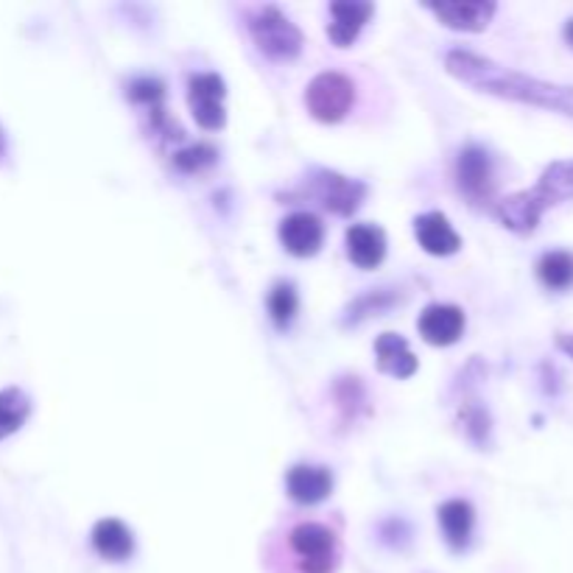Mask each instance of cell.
Masks as SVG:
<instances>
[{
    "mask_svg": "<svg viewBox=\"0 0 573 573\" xmlns=\"http://www.w3.org/2000/svg\"><path fill=\"white\" fill-rule=\"evenodd\" d=\"M353 101H356V85L350 76L338 73V70H325L305 87V107L322 124H338L342 118H347Z\"/></svg>",
    "mask_w": 573,
    "mask_h": 573,
    "instance_id": "5b68a950",
    "label": "cell"
},
{
    "mask_svg": "<svg viewBox=\"0 0 573 573\" xmlns=\"http://www.w3.org/2000/svg\"><path fill=\"white\" fill-rule=\"evenodd\" d=\"M573 199V157L571 160H554L540 174L537 185L528 190L506 196L495 205V218L510 233L528 236L534 233L545 210Z\"/></svg>",
    "mask_w": 573,
    "mask_h": 573,
    "instance_id": "7a4b0ae2",
    "label": "cell"
},
{
    "mask_svg": "<svg viewBox=\"0 0 573 573\" xmlns=\"http://www.w3.org/2000/svg\"><path fill=\"white\" fill-rule=\"evenodd\" d=\"M297 288L292 286V283H277L275 288H271L269 294V316L271 322H275L277 327H288L292 325V319L297 316Z\"/></svg>",
    "mask_w": 573,
    "mask_h": 573,
    "instance_id": "7402d4cb",
    "label": "cell"
},
{
    "mask_svg": "<svg viewBox=\"0 0 573 573\" xmlns=\"http://www.w3.org/2000/svg\"><path fill=\"white\" fill-rule=\"evenodd\" d=\"M308 194L319 201L325 210L336 216H353L367 196V185L358 179L342 177L336 171H314L308 179Z\"/></svg>",
    "mask_w": 573,
    "mask_h": 573,
    "instance_id": "52a82bcc",
    "label": "cell"
},
{
    "mask_svg": "<svg viewBox=\"0 0 573 573\" xmlns=\"http://www.w3.org/2000/svg\"><path fill=\"white\" fill-rule=\"evenodd\" d=\"M554 342H556V347H560V350L573 362V333H556Z\"/></svg>",
    "mask_w": 573,
    "mask_h": 573,
    "instance_id": "484cf974",
    "label": "cell"
},
{
    "mask_svg": "<svg viewBox=\"0 0 573 573\" xmlns=\"http://www.w3.org/2000/svg\"><path fill=\"white\" fill-rule=\"evenodd\" d=\"M375 358H378L381 373L392 375V378H412L417 373V358L408 350L401 333H381L375 342Z\"/></svg>",
    "mask_w": 573,
    "mask_h": 573,
    "instance_id": "ac0fdd59",
    "label": "cell"
},
{
    "mask_svg": "<svg viewBox=\"0 0 573 573\" xmlns=\"http://www.w3.org/2000/svg\"><path fill=\"white\" fill-rule=\"evenodd\" d=\"M419 336L434 347H451L465 333V310L458 305L434 303L419 314L417 319Z\"/></svg>",
    "mask_w": 573,
    "mask_h": 573,
    "instance_id": "30bf717a",
    "label": "cell"
},
{
    "mask_svg": "<svg viewBox=\"0 0 573 573\" xmlns=\"http://www.w3.org/2000/svg\"><path fill=\"white\" fill-rule=\"evenodd\" d=\"M414 236H417L419 247L434 258H447L462 249V238L442 213H423L414 218Z\"/></svg>",
    "mask_w": 573,
    "mask_h": 573,
    "instance_id": "4fadbf2b",
    "label": "cell"
},
{
    "mask_svg": "<svg viewBox=\"0 0 573 573\" xmlns=\"http://www.w3.org/2000/svg\"><path fill=\"white\" fill-rule=\"evenodd\" d=\"M565 40H567V46L573 48V20H567L565 23Z\"/></svg>",
    "mask_w": 573,
    "mask_h": 573,
    "instance_id": "4316f807",
    "label": "cell"
},
{
    "mask_svg": "<svg viewBox=\"0 0 573 573\" xmlns=\"http://www.w3.org/2000/svg\"><path fill=\"white\" fill-rule=\"evenodd\" d=\"M280 244L294 258H314L325 244V224L314 213H292L280 221Z\"/></svg>",
    "mask_w": 573,
    "mask_h": 573,
    "instance_id": "9c48e42d",
    "label": "cell"
},
{
    "mask_svg": "<svg viewBox=\"0 0 573 573\" xmlns=\"http://www.w3.org/2000/svg\"><path fill=\"white\" fill-rule=\"evenodd\" d=\"M286 490L303 506L322 504L333 490V473L322 465H297L288 471Z\"/></svg>",
    "mask_w": 573,
    "mask_h": 573,
    "instance_id": "9a60e30c",
    "label": "cell"
},
{
    "mask_svg": "<svg viewBox=\"0 0 573 573\" xmlns=\"http://www.w3.org/2000/svg\"><path fill=\"white\" fill-rule=\"evenodd\" d=\"M162 96H166V85L160 79H135L129 85V98L144 107H160Z\"/></svg>",
    "mask_w": 573,
    "mask_h": 573,
    "instance_id": "cb8c5ba5",
    "label": "cell"
},
{
    "mask_svg": "<svg viewBox=\"0 0 573 573\" xmlns=\"http://www.w3.org/2000/svg\"><path fill=\"white\" fill-rule=\"evenodd\" d=\"M286 554L297 573H336L342 543L325 523L299 521L286 532Z\"/></svg>",
    "mask_w": 573,
    "mask_h": 573,
    "instance_id": "3957f363",
    "label": "cell"
},
{
    "mask_svg": "<svg viewBox=\"0 0 573 573\" xmlns=\"http://www.w3.org/2000/svg\"><path fill=\"white\" fill-rule=\"evenodd\" d=\"M92 549L98 551V556L109 562H124L132 556L135 551V537L129 532L127 523H121L118 517H103L92 526Z\"/></svg>",
    "mask_w": 573,
    "mask_h": 573,
    "instance_id": "e0dca14e",
    "label": "cell"
},
{
    "mask_svg": "<svg viewBox=\"0 0 573 573\" xmlns=\"http://www.w3.org/2000/svg\"><path fill=\"white\" fill-rule=\"evenodd\" d=\"M537 277L551 292H567L573 286V255L565 249L545 253L537 260Z\"/></svg>",
    "mask_w": 573,
    "mask_h": 573,
    "instance_id": "d6986e66",
    "label": "cell"
},
{
    "mask_svg": "<svg viewBox=\"0 0 573 573\" xmlns=\"http://www.w3.org/2000/svg\"><path fill=\"white\" fill-rule=\"evenodd\" d=\"M456 185L473 207H487L495 199V162L484 146L467 144L456 157Z\"/></svg>",
    "mask_w": 573,
    "mask_h": 573,
    "instance_id": "8992f818",
    "label": "cell"
},
{
    "mask_svg": "<svg viewBox=\"0 0 573 573\" xmlns=\"http://www.w3.org/2000/svg\"><path fill=\"white\" fill-rule=\"evenodd\" d=\"M397 305V297L395 292H389V288H378V292H367L362 294V297L356 299V303L347 308V314H344V325H356V322L367 319V316H378V314H386L389 308H395Z\"/></svg>",
    "mask_w": 573,
    "mask_h": 573,
    "instance_id": "44dd1931",
    "label": "cell"
},
{
    "mask_svg": "<svg viewBox=\"0 0 573 573\" xmlns=\"http://www.w3.org/2000/svg\"><path fill=\"white\" fill-rule=\"evenodd\" d=\"M224 79L218 73H196L188 81V103L194 121L207 132H218L227 124V112H224Z\"/></svg>",
    "mask_w": 573,
    "mask_h": 573,
    "instance_id": "ba28073f",
    "label": "cell"
},
{
    "mask_svg": "<svg viewBox=\"0 0 573 573\" xmlns=\"http://www.w3.org/2000/svg\"><path fill=\"white\" fill-rule=\"evenodd\" d=\"M255 48L271 62H294L303 53V31L277 7H258L247 18Z\"/></svg>",
    "mask_w": 573,
    "mask_h": 573,
    "instance_id": "277c9868",
    "label": "cell"
},
{
    "mask_svg": "<svg viewBox=\"0 0 573 573\" xmlns=\"http://www.w3.org/2000/svg\"><path fill=\"white\" fill-rule=\"evenodd\" d=\"M439 528L445 534V543L453 551H465L473 537V526H476V510L471 501L451 498L439 506Z\"/></svg>",
    "mask_w": 573,
    "mask_h": 573,
    "instance_id": "2e32d148",
    "label": "cell"
},
{
    "mask_svg": "<svg viewBox=\"0 0 573 573\" xmlns=\"http://www.w3.org/2000/svg\"><path fill=\"white\" fill-rule=\"evenodd\" d=\"M425 9L434 12L436 20L447 26V29L471 31V34L487 29L493 23L495 12H498L493 0H467V3H447V0H442V3H428Z\"/></svg>",
    "mask_w": 573,
    "mask_h": 573,
    "instance_id": "8fae6325",
    "label": "cell"
},
{
    "mask_svg": "<svg viewBox=\"0 0 573 573\" xmlns=\"http://www.w3.org/2000/svg\"><path fill=\"white\" fill-rule=\"evenodd\" d=\"M216 157L218 155L213 146L196 144V146H188V149L177 151V155H174V166H177L182 174H199L205 171V168H210L213 162H216Z\"/></svg>",
    "mask_w": 573,
    "mask_h": 573,
    "instance_id": "603a6c76",
    "label": "cell"
},
{
    "mask_svg": "<svg viewBox=\"0 0 573 573\" xmlns=\"http://www.w3.org/2000/svg\"><path fill=\"white\" fill-rule=\"evenodd\" d=\"M347 244V258L358 266V269L369 271L375 266L384 264L386 258V236L384 229L375 224H353L344 236Z\"/></svg>",
    "mask_w": 573,
    "mask_h": 573,
    "instance_id": "5bb4252c",
    "label": "cell"
},
{
    "mask_svg": "<svg viewBox=\"0 0 573 573\" xmlns=\"http://www.w3.org/2000/svg\"><path fill=\"white\" fill-rule=\"evenodd\" d=\"M373 14V3H364V0H336V3H330L327 37H330V42L336 48H350Z\"/></svg>",
    "mask_w": 573,
    "mask_h": 573,
    "instance_id": "7c38bea8",
    "label": "cell"
},
{
    "mask_svg": "<svg viewBox=\"0 0 573 573\" xmlns=\"http://www.w3.org/2000/svg\"><path fill=\"white\" fill-rule=\"evenodd\" d=\"M445 68L453 79L476 87L478 92L504 98V101L551 109V112L573 118V85H556V81L537 79V76L521 73V70H512L506 65L493 62V59L478 57L473 51H462V48L447 51Z\"/></svg>",
    "mask_w": 573,
    "mask_h": 573,
    "instance_id": "6da1fadb",
    "label": "cell"
},
{
    "mask_svg": "<svg viewBox=\"0 0 573 573\" xmlns=\"http://www.w3.org/2000/svg\"><path fill=\"white\" fill-rule=\"evenodd\" d=\"M465 425H467V434H471L473 442H484L490 434V417L484 408L473 406L471 412H465Z\"/></svg>",
    "mask_w": 573,
    "mask_h": 573,
    "instance_id": "d4e9b609",
    "label": "cell"
},
{
    "mask_svg": "<svg viewBox=\"0 0 573 573\" xmlns=\"http://www.w3.org/2000/svg\"><path fill=\"white\" fill-rule=\"evenodd\" d=\"M31 414V401L23 389H3L0 392V439L12 436L14 431L23 428V423Z\"/></svg>",
    "mask_w": 573,
    "mask_h": 573,
    "instance_id": "ffe728a7",
    "label": "cell"
}]
</instances>
